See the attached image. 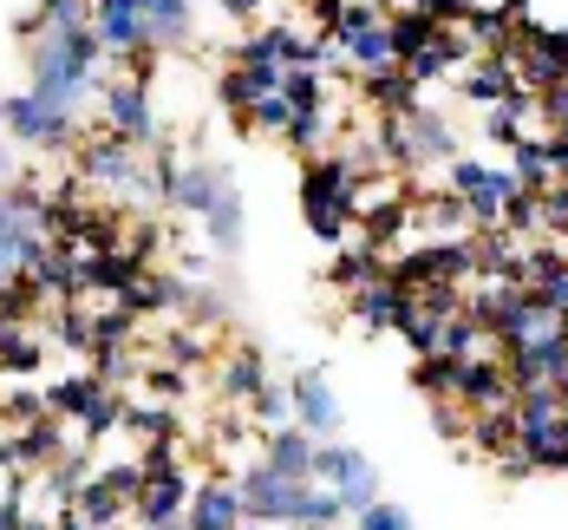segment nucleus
<instances>
[{
	"mask_svg": "<svg viewBox=\"0 0 568 530\" xmlns=\"http://www.w3.org/2000/svg\"><path fill=\"white\" fill-rule=\"evenodd\" d=\"M105 124H112L124 144H144V138H158V112H151V92L138 86V79H105Z\"/></svg>",
	"mask_w": 568,
	"mask_h": 530,
	"instance_id": "nucleus-6",
	"label": "nucleus"
},
{
	"mask_svg": "<svg viewBox=\"0 0 568 530\" xmlns=\"http://www.w3.org/2000/svg\"><path fill=\"white\" fill-rule=\"evenodd\" d=\"M190 27H196L190 0H144V47H151V53H158V47H183Z\"/></svg>",
	"mask_w": 568,
	"mask_h": 530,
	"instance_id": "nucleus-12",
	"label": "nucleus"
},
{
	"mask_svg": "<svg viewBox=\"0 0 568 530\" xmlns=\"http://www.w3.org/2000/svg\"><path fill=\"white\" fill-rule=\"evenodd\" d=\"M47 33H85L92 27V0H40V13H33Z\"/></svg>",
	"mask_w": 568,
	"mask_h": 530,
	"instance_id": "nucleus-18",
	"label": "nucleus"
},
{
	"mask_svg": "<svg viewBox=\"0 0 568 530\" xmlns=\"http://www.w3.org/2000/svg\"><path fill=\"white\" fill-rule=\"evenodd\" d=\"M262 387H268L262 353H235V360L223 367V393H229V400H262Z\"/></svg>",
	"mask_w": 568,
	"mask_h": 530,
	"instance_id": "nucleus-15",
	"label": "nucleus"
},
{
	"mask_svg": "<svg viewBox=\"0 0 568 530\" xmlns=\"http://www.w3.org/2000/svg\"><path fill=\"white\" fill-rule=\"evenodd\" d=\"M341 47L353 53V66L359 72H393V59H398V47H393V33L386 27H373V7H346L341 13Z\"/></svg>",
	"mask_w": 568,
	"mask_h": 530,
	"instance_id": "nucleus-7",
	"label": "nucleus"
},
{
	"mask_svg": "<svg viewBox=\"0 0 568 530\" xmlns=\"http://www.w3.org/2000/svg\"><path fill=\"white\" fill-rule=\"evenodd\" d=\"M144 530H190V524H183V518H176V524H144Z\"/></svg>",
	"mask_w": 568,
	"mask_h": 530,
	"instance_id": "nucleus-26",
	"label": "nucleus"
},
{
	"mask_svg": "<svg viewBox=\"0 0 568 530\" xmlns=\"http://www.w3.org/2000/svg\"><path fill=\"white\" fill-rule=\"evenodd\" d=\"M229 13H255V7H262V0H223Z\"/></svg>",
	"mask_w": 568,
	"mask_h": 530,
	"instance_id": "nucleus-25",
	"label": "nucleus"
},
{
	"mask_svg": "<svg viewBox=\"0 0 568 530\" xmlns=\"http://www.w3.org/2000/svg\"><path fill=\"white\" fill-rule=\"evenodd\" d=\"M255 412H262V419H268V426L282 432V426H287V412H294V400H287V393H268V387H262V400H255Z\"/></svg>",
	"mask_w": 568,
	"mask_h": 530,
	"instance_id": "nucleus-21",
	"label": "nucleus"
},
{
	"mask_svg": "<svg viewBox=\"0 0 568 530\" xmlns=\"http://www.w3.org/2000/svg\"><path fill=\"white\" fill-rule=\"evenodd\" d=\"M92 33L118 59L144 53V0H92Z\"/></svg>",
	"mask_w": 568,
	"mask_h": 530,
	"instance_id": "nucleus-8",
	"label": "nucleus"
},
{
	"mask_svg": "<svg viewBox=\"0 0 568 530\" xmlns=\"http://www.w3.org/2000/svg\"><path fill=\"white\" fill-rule=\"evenodd\" d=\"M248 124H255V131H282V138H287V124H294V106H287L282 92H268V99H255V106H248Z\"/></svg>",
	"mask_w": 568,
	"mask_h": 530,
	"instance_id": "nucleus-19",
	"label": "nucleus"
},
{
	"mask_svg": "<svg viewBox=\"0 0 568 530\" xmlns=\"http://www.w3.org/2000/svg\"><path fill=\"white\" fill-rule=\"evenodd\" d=\"M79 177H92V183H105V190H144V177L131 164V144L105 131V138H92L85 151H79Z\"/></svg>",
	"mask_w": 568,
	"mask_h": 530,
	"instance_id": "nucleus-9",
	"label": "nucleus"
},
{
	"mask_svg": "<svg viewBox=\"0 0 568 530\" xmlns=\"http://www.w3.org/2000/svg\"><path fill=\"white\" fill-rule=\"evenodd\" d=\"M0 131L7 138H20V144H72V118H53L33 92H13V99H0Z\"/></svg>",
	"mask_w": 568,
	"mask_h": 530,
	"instance_id": "nucleus-3",
	"label": "nucleus"
},
{
	"mask_svg": "<svg viewBox=\"0 0 568 530\" xmlns=\"http://www.w3.org/2000/svg\"><path fill=\"white\" fill-rule=\"evenodd\" d=\"M190 498H196L190 471H144V491L131 498V518H138V530L144 524H176V518L190 511Z\"/></svg>",
	"mask_w": 568,
	"mask_h": 530,
	"instance_id": "nucleus-5",
	"label": "nucleus"
},
{
	"mask_svg": "<svg viewBox=\"0 0 568 530\" xmlns=\"http://www.w3.org/2000/svg\"><path fill=\"white\" fill-rule=\"evenodd\" d=\"M229 190H235V177H229L223 164H183V171H176L171 203H183L190 217H210V210L223 203Z\"/></svg>",
	"mask_w": 568,
	"mask_h": 530,
	"instance_id": "nucleus-11",
	"label": "nucleus"
},
{
	"mask_svg": "<svg viewBox=\"0 0 568 530\" xmlns=\"http://www.w3.org/2000/svg\"><path fill=\"white\" fill-rule=\"evenodd\" d=\"M353 314H359V328H393L398 314H405V294L398 289H359Z\"/></svg>",
	"mask_w": 568,
	"mask_h": 530,
	"instance_id": "nucleus-17",
	"label": "nucleus"
},
{
	"mask_svg": "<svg viewBox=\"0 0 568 530\" xmlns=\"http://www.w3.org/2000/svg\"><path fill=\"white\" fill-rule=\"evenodd\" d=\"M53 530H99V524H92V518H79V511H59Z\"/></svg>",
	"mask_w": 568,
	"mask_h": 530,
	"instance_id": "nucleus-23",
	"label": "nucleus"
},
{
	"mask_svg": "<svg viewBox=\"0 0 568 530\" xmlns=\"http://www.w3.org/2000/svg\"><path fill=\"white\" fill-rule=\"evenodd\" d=\"M438 20H470V0H432Z\"/></svg>",
	"mask_w": 568,
	"mask_h": 530,
	"instance_id": "nucleus-22",
	"label": "nucleus"
},
{
	"mask_svg": "<svg viewBox=\"0 0 568 530\" xmlns=\"http://www.w3.org/2000/svg\"><path fill=\"white\" fill-rule=\"evenodd\" d=\"M203 236H210V242H216L223 256H235V242H242V197H235V190H229L223 203H216V210L203 217Z\"/></svg>",
	"mask_w": 568,
	"mask_h": 530,
	"instance_id": "nucleus-16",
	"label": "nucleus"
},
{
	"mask_svg": "<svg viewBox=\"0 0 568 530\" xmlns=\"http://www.w3.org/2000/svg\"><path fill=\"white\" fill-rule=\"evenodd\" d=\"M287 400H294V419H301L307 439H334V432H341V400H334V387H327L321 367L294 373V380H287Z\"/></svg>",
	"mask_w": 568,
	"mask_h": 530,
	"instance_id": "nucleus-4",
	"label": "nucleus"
},
{
	"mask_svg": "<svg viewBox=\"0 0 568 530\" xmlns=\"http://www.w3.org/2000/svg\"><path fill=\"white\" fill-rule=\"evenodd\" d=\"M242 518H248L242 511V484H229V478H203L196 498H190V511H183L190 530H235Z\"/></svg>",
	"mask_w": 568,
	"mask_h": 530,
	"instance_id": "nucleus-10",
	"label": "nucleus"
},
{
	"mask_svg": "<svg viewBox=\"0 0 568 530\" xmlns=\"http://www.w3.org/2000/svg\"><path fill=\"white\" fill-rule=\"evenodd\" d=\"M353 530H412V518H405V511H393V504H366Z\"/></svg>",
	"mask_w": 568,
	"mask_h": 530,
	"instance_id": "nucleus-20",
	"label": "nucleus"
},
{
	"mask_svg": "<svg viewBox=\"0 0 568 530\" xmlns=\"http://www.w3.org/2000/svg\"><path fill=\"white\" fill-rule=\"evenodd\" d=\"M314 484L341 491V504L353 518H359L366 504H379V471H373V459H359V452H346V446H314Z\"/></svg>",
	"mask_w": 568,
	"mask_h": 530,
	"instance_id": "nucleus-2",
	"label": "nucleus"
},
{
	"mask_svg": "<svg viewBox=\"0 0 568 530\" xmlns=\"http://www.w3.org/2000/svg\"><path fill=\"white\" fill-rule=\"evenodd\" d=\"M262 466H275L282 478H307V484H314V439H307L301 426L268 432V446H262Z\"/></svg>",
	"mask_w": 568,
	"mask_h": 530,
	"instance_id": "nucleus-13",
	"label": "nucleus"
},
{
	"mask_svg": "<svg viewBox=\"0 0 568 530\" xmlns=\"http://www.w3.org/2000/svg\"><path fill=\"white\" fill-rule=\"evenodd\" d=\"M7 177H13V151L0 144V190H7Z\"/></svg>",
	"mask_w": 568,
	"mask_h": 530,
	"instance_id": "nucleus-24",
	"label": "nucleus"
},
{
	"mask_svg": "<svg viewBox=\"0 0 568 530\" xmlns=\"http://www.w3.org/2000/svg\"><path fill=\"white\" fill-rule=\"evenodd\" d=\"M301 498H307V478H282L262 459L242 471V511L255 524H301Z\"/></svg>",
	"mask_w": 568,
	"mask_h": 530,
	"instance_id": "nucleus-1",
	"label": "nucleus"
},
{
	"mask_svg": "<svg viewBox=\"0 0 568 530\" xmlns=\"http://www.w3.org/2000/svg\"><path fill=\"white\" fill-rule=\"evenodd\" d=\"M562 334H568V314H562Z\"/></svg>",
	"mask_w": 568,
	"mask_h": 530,
	"instance_id": "nucleus-27",
	"label": "nucleus"
},
{
	"mask_svg": "<svg viewBox=\"0 0 568 530\" xmlns=\"http://www.w3.org/2000/svg\"><path fill=\"white\" fill-rule=\"evenodd\" d=\"M72 511H79V518H92V524H99V530H112L118 518L131 511V498L118 491L112 478H85V484L72 491Z\"/></svg>",
	"mask_w": 568,
	"mask_h": 530,
	"instance_id": "nucleus-14",
	"label": "nucleus"
}]
</instances>
